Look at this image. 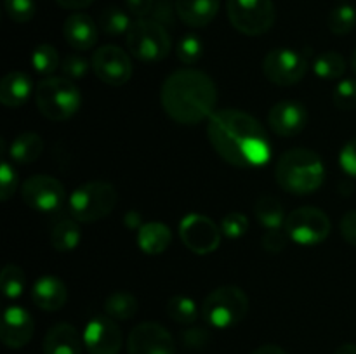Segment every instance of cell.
Wrapping results in <instances>:
<instances>
[{
  "instance_id": "1",
  "label": "cell",
  "mask_w": 356,
  "mask_h": 354,
  "mask_svg": "<svg viewBox=\"0 0 356 354\" xmlns=\"http://www.w3.org/2000/svg\"><path fill=\"white\" fill-rule=\"evenodd\" d=\"M207 137L222 160L238 169L263 167L271 158V144L257 118L225 108L209 118Z\"/></svg>"
},
{
  "instance_id": "2",
  "label": "cell",
  "mask_w": 356,
  "mask_h": 354,
  "mask_svg": "<svg viewBox=\"0 0 356 354\" xmlns=\"http://www.w3.org/2000/svg\"><path fill=\"white\" fill-rule=\"evenodd\" d=\"M162 108L181 125H197L216 113L218 87L207 73L183 68L167 76L160 90Z\"/></svg>"
},
{
  "instance_id": "3",
  "label": "cell",
  "mask_w": 356,
  "mask_h": 354,
  "mask_svg": "<svg viewBox=\"0 0 356 354\" xmlns=\"http://www.w3.org/2000/svg\"><path fill=\"white\" fill-rule=\"evenodd\" d=\"M277 183L292 194L315 193L325 180V165L318 153L308 148H294L278 158L275 169Z\"/></svg>"
},
{
  "instance_id": "4",
  "label": "cell",
  "mask_w": 356,
  "mask_h": 354,
  "mask_svg": "<svg viewBox=\"0 0 356 354\" xmlns=\"http://www.w3.org/2000/svg\"><path fill=\"white\" fill-rule=\"evenodd\" d=\"M38 111L52 121L72 118L82 106V94L75 82L66 76H47L35 87Z\"/></svg>"
},
{
  "instance_id": "5",
  "label": "cell",
  "mask_w": 356,
  "mask_h": 354,
  "mask_svg": "<svg viewBox=\"0 0 356 354\" xmlns=\"http://www.w3.org/2000/svg\"><path fill=\"white\" fill-rule=\"evenodd\" d=\"M249 312V297L245 292L235 285H225L205 297L202 304V316L212 328H233Z\"/></svg>"
},
{
  "instance_id": "6",
  "label": "cell",
  "mask_w": 356,
  "mask_h": 354,
  "mask_svg": "<svg viewBox=\"0 0 356 354\" xmlns=\"http://www.w3.org/2000/svg\"><path fill=\"white\" fill-rule=\"evenodd\" d=\"M118 193L106 180H90L70 194V214L79 222H96L104 219L117 207Z\"/></svg>"
},
{
  "instance_id": "7",
  "label": "cell",
  "mask_w": 356,
  "mask_h": 354,
  "mask_svg": "<svg viewBox=\"0 0 356 354\" xmlns=\"http://www.w3.org/2000/svg\"><path fill=\"white\" fill-rule=\"evenodd\" d=\"M127 49L136 59L146 62L162 61L170 52V37L162 23L155 19L132 21L131 30L125 35Z\"/></svg>"
},
{
  "instance_id": "8",
  "label": "cell",
  "mask_w": 356,
  "mask_h": 354,
  "mask_svg": "<svg viewBox=\"0 0 356 354\" xmlns=\"http://www.w3.org/2000/svg\"><path fill=\"white\" fill-rule=\"evenodd\" d=\"M226 10L233 26L249 37L264 35L277 19L273 0H228Z\"/></svg>"
},
{
  "instance_id": "9",
  "label": "cell",
  "mask_w": 356,
  "mask_h": 354,
  "mask_svg": "<svg viewBox=\"0 0 356 354\" xmlns=\"http://www.w3.org/2000/svg\"><path fill=\"white\" fill-rule=\"evenodd\" d=\"M285 233L294 243L313 246L325 242L330 235V219L316 207H301L292 210L285 219Z\"/></svg>"
},
{
  "instance_id": "10",
  "label": "cell",
  "mask_w": 356,
  "mask_h": 354,
  "mask_svg": "<svg viewBox=\"0 0 356 354\" xmlns=\"http://www.w3.org/2000/svg\"><path fill=\"white\" fill-rule=\"evenodd\" d=\"M308 71V59L292 49H273L263 59V73L271 83L291 87L301 82Z\"/></svg>"
},
{
  "instance_id": "11",
  "label": "cell",
  "mask_w": 356,
  "mask_h": 354,
  "mask_svg": "<svg viewBox=\"0 0 356 354\" xmlns=\"http://www.w3.org/2000/svg\"><path fill=\"white\" fill-rule=\"evenodd\" d=\"M179 236L188 250L198 255H207L218 250L222 231L207 215L190 214L179 222Z\"/></svg>"
},
{
  "instance_id": "12",
  "label": "cell",
  "mask_w": 356,
  "mask_h": 354,
  "mask_svg": "<svg viewBox=\"0 0 356 354\" xmlns=\"http://www.w3.org/2000/svg\"><path fill=\"white\" fill-rule=\"evenodd\" d=\"M21 196L30 208L38 212H56L66 200V191L56 177L37 174L28 177L21 186Z\"/></svg>"
},
{
  "instance_id": "13",
  "label": "cell",
  "mask_w": 356,
  "mask_h": 354,
  "mask_svg": "<svg viewBox=\"0 0 356 354\" xmlns=\"http://www.w3.org/2000/svg\"><path fill=\"white\" fill-rule=\"evenodd\" d=\"M90 66L97 78L111 87L125 85L132 76L131 56L118 45H103L97 49L90 59Z\"/></svg>"
},
{
  "instance_id": "14",
  "label": "cell",
  "mask_w": 356,
  "mask_h": 354,
  "mask_svg": "<svg viewBox=\"0 0 356 354\" xmlns=\"http://www.w3.org/2000/svg\"><path fill=\"white\" fill-rule=\"evenodd\" d=\"M129 354H176V342L169 330L155 321L139 323L127 337Z\"/></svg>"
},
{
  "instance_id": "15",
  "label": "cell",
  "mask_w": 356,
  "mask_h": 354,
  "mask_svg": "<svg viewBox=\"0 0 356 354\" xmlns=\"http://www.w3.org/2000/svg\"><path fill=\"white\" fill-rule=\"evenodd\" d=\"M83 346L89 354H120L124 333L110 316H94L83 330Z\"/></svg>"
},
{
  "instance_id": "16",
  "label": "cell",
  "mask_w": 356,
  "mask_h": 354,
  "mask_svg": "<svg viewBox=\"0 0 356 354\" xmlns=\"http://www.w3.org/2000/svg\"><path fill=\"white\" fill-rule=\"evenodd\" d=\"M35 323L30 312L21 305H10L2 316L0 339L9 349H21L31 340Z\"/></svg>"
},
{
  "instance_id": "17",
  "label": "cell",
  "mask_w": 356,
  "mask_h": 354,
  "mask_svg": "<svg viewBox=\"0 0 356 354\" xmlns=\"http://www.w3.org/2000/svg\"><path fill=\"white\" fill-rule=\"evenodd\" d=\"M268 124L275 134L282 137H294L305 130L308 124V111L296 101H280L268 113Z\"/></svg>"
},
{
  "instance_id": "18",
  "label": "cell",
  "mask_w": 356,
  "mask_h": 354,
  "mask_svg": "<svg viewBox=\"0 0 356 354\" xmlns=\"http://www.w3.org/2000/svg\"><path fill=\"white\" fill-rule=\"evenodd\" d=\"M63 35L75 51H89L97 42V24L89 14L73 12L66 17Z\"/></svg>"
},
{
  "instance_id": "19",
  "label": "cell",
  "mask_w": 356,
  "mask_h": 354,
  "mask_svg": "<svg viewBox=\"0 0 356 354\" xmlns=\"http://www.w3.org/2000/svg\"><path fill=\"white\" fill-rule=\"evenodd\" d=\"M83 337L70 323L51 326L44 337V354H82Z\"/></svg>"
},
{
  "instance_id": "20",
  "label": "cell",
  "mask_w": 356,
  "mask_h": 354,
  "mask_svg": "<svg viewBox=\"0 0 356 354\" xmlns=\"http://www.w3.org/2000/svg\"><path fill=\"white\" fill-rule=\"evenodd\" d=\"M31 301L42 311H59L68 301V288L59 278L42 276L31 288Z\"/></svg>"
},
{
  "instance_id": "21",
  "label": "cell",
  "mask_w": 356,
  "mask_h": 354,
  "mask_svg": "<svg viewBox=\"0 0 356 354\" xmlns=\"http://www.w3.org/2000/svg\"><path fill=\"white\" fill-rule=\"evenodd\" d=\"M221 0H176V14L183 23L204 28L218 16Z\"/></svg>"
},
{
  "instance_id": "22",
  "label": "cell",
  "mask_w": 356,
  "mask_h": 354,
  "mask_svg": "<svg viewBox=\"0 0 356 354\" xmlns=\"http://www.w3.org/2000/svg\"><path fill=\"white\" fill-rule=\"evenodd\" d=\"M31 78L23 71H10L0 82V103L7 108H19L30 99Z\"/></svg>"
},
{
  "instance_id": "23",
  "label": "cell",
  "mask_w": 356,
  "mask_h": 354,
  "mask_svg": "<svg viewBox=\"0 0 356 354\" xmlns=\"http://www.w3.org/2000/svg\"><path fill=\"white\" fill-rule=\"evenodd\" d=\"M172 242V233L162 222H146L138 231V246L148 255H159L165 252Z\"/></svg>"
},
{
  "instance_id": "24",
  "label": "cell",
  "mask_w": 356,
  "mask_h": 354,
  "mask_svg": "<svg viewBox=\"0 0 356 354\" xmlns=\"http://www.w3.org/2000/svg\"><path fill=\"white\" fill-rule=\"evenodd\" d=\"M44 151V141L37 132H23L9 146V156L19 165H30Z\"/></svg>"
},
{
  "instance_id": "25",
  "label": "cell",
  "mask_w": 356,
  "mask_h": 354,
  "mask_svg": "<svg viewBox=\"0 0 356 354\" xmlns=\"http://www.w3.org/2000/svg\"><path fill=\"white\" fill-rule=\"evenodd\" d=\"M80 228L76 219H59L51 231V243L59 252H72L80 243Z\"/></svg>"
},
{
  "instance_id": "26",
  "label": "cell",
  "mask_w": 356,
  "mask_h": 354,
  "mask_svg": "<svg viewBox=\"0 0 356 354\" xmlns=\"http://www.w3.org/2000/svg\"><path fill=\"white\" fill-rule=\"evenodd\" d=\"M254 214H256V219L259 221V224L268 229L280 228V226L285 224V219H287L282 201L278 198L270 196V194L261 196L256 201V205H254Z\"/></svg>"
},
{
  "instance_id": "27",
  "label": "cell",
  "mask_w": 356,
  "mask_h": 354,
  "mask_svg": "<svg viewBox=\"0 0 356 354\" xmlns=\"http://www.w3.org/2000/svg\"><path fill=\"white\" fill-rule=\"evenodd\" d=\"M139 311V302L129 292H115L104 302V314L115 321H127L132 319Z\"/></svg>"
},
{
  "instance_id": "28",
  "label": "cell",
  "mask_w": 356,
  "mask_h": 354,
  "mask_svg": "<svg viewBox=\"0 0 356 354\" xmlns=\"http://www.w3.org/2000/svg\"><path fill=\"white\" fill-rule=\"evenodd\" d=\"M313 71L318 78L337 80L346 71V61L339 52L327 51L320 54L313 62Z\"/></svg>"
},
{
  "instance_id": "29",
  "label": "cell",
  "mask_w": 356,
  "mask_h": 354,
  "mask_svg": "<svg viewBox=\"0 0 356 354\" xmlns=\"http://www.w3.org/2000/svg\"><path fill=\"white\" fill-rule=\"evenodd\" d=\"M165 312L172 321L179 325H193L198 318V307L195 301L184 295H174L167 301Z\"/></svg>"
},
{
  "instance_id": "30",
  "label": "cell",
  "mask_w": 356,
  "mask_h": 354,
  "mask_svg": "<svg viewBox=\"0 0 356 354\" xmlns=\"http://www.w3.org/2000/svg\"><path fill=\"white\" fill-rule=\"evenodd\" d=\"M131 26V16H129L125 10L118 9V7H108V9H104L99 16V28L106 35H111V37L127 35Z\"/></svg>"
},
{
  "instance_id": "31",
  "label": "cell",
  "mask_w": 356,
  "mask_h": 354,
  "mask_svg": "<svg viewBox=\"0 0 356 354\" xmlns=\"http://www.w3.org/2000/svg\"><path fill=\"white\" fill-rule=\"evenodd\" d=\"M0 287L7 298H17L26 287V274L16 264H7L0 273Z\"/></svg>"
},
{
  "instance_id": "32",
  "label": "cell",
  "mask_w": 356,
  "mask_h": 354,
  "mask_svg": "<svg viewBox=\"0 0 356 354\" xmlns=\"http://www.w3.org/2000/svg\"><path fill=\"white\" fill-rule=\"evenodd\" d=\"M327 24H329V30L334 35L351 33L356 26V9L353 6H348V3L337 6L336 9L330 10Z\"/></svg>"
},
{
  "instance_id": "33",
  "label": "cell",
  "mask_w": 356,
  "mask_h": 354,
  "mask_svg": "<svg viewBox=\"0 0 356 354\" xmlns=\"http://www.w3.org/2000/svg\"><path fill=\"white\" fill-rule=\"evenodd\" d=\"M31 65L40 75H52L59 68V54L52 45L42 44L31 54Z\"/></svg>"
},
{
  "instance_id": "34",
  "label": "cell",
  "mask_w": 356,
  "mask_h": 354,
  "mask_svg": "<svg viewBox=\"0 0 356 354\" xmlns=\"http://www.w3.org/2000/svg\"><path fill=\"white\" fill-rule=\"evenodd\" d=\"M177 59L183 65L191 66L198 62L204 56V42L200 40L198 35H184L179 42H177Z\"/></svg>"
},
{
  "instance_id": "35",
  "label": "cell",
  "mask_w": 356,
  "mask_h": 354,
  "mask_svg": "<svg viewBox=\"0 0 356 354\" xmlns=\"http://www.w3.org/2000/svg\"><path fill=\"white\" fill-rule=\"evenodd\" d=\"M332 103L337 110L350 111L356 108V78H344L332 92Z\"/></svg>"
},
{
  "instance_id": "36",
  "label": "cell",
  "mask_w": 356,
  "mask_h": 354,
  "mask_svg": "<svg viewBox=\"0 0 356 354\" xmlns=\"http://www.w3.org/2000/svg\"><path fill=\"white\" fill-rule=\"evenodd\" d=\"M221 231L228 238H242L249 231V219H247L245 214H240V212L226 214L221 221Z\"/></svg>"
},
{
  "instance_id": "37",
  "label": "cell",
  "mask_w": 356,
  "mask_h": 354,
  "mask_svg": "<svg viewBox=\"0 0 356 354\" xmlns=\"http://www.w3.org/2000/svg\"><path fill=\"white\" fill-rule=\"evenodd\" d=\"M6 12L14 23H28L35 16V0H3Z\"/></svg>"
},
{
  "instance_id": "38",
  "label": "cell",
  "mask_w": 356,
  "mask_h": 354,
  "mask_svg": "<svg viewBox=\"0 0 356 354\" xmlns=\"http://www.w3.org/2000/svg\"><path fill=\"white\" fill-rule=\"evenodd\" d=\"M89 68H92V66H90L89 61L80 54L66 56V58L63 59V65H61L63 75L70 80H79L82 78V76H86L87 71H89Z\"/></svg>"
},
{
  "instance_id": "39",
  "label": "cell",
  "mask_w": 356,
  "mask_h": 354,
  "mask_svg": "<svg viewBox=\"0 0 356 354\" xmlns=\"http://www.w3.org/2000/svg\"><path fill=\"white\" fill-rule=\"evenodd\" d=\"M17 189V174L10 167L7 160H2L0 165V200L7 201L10 196H14Z\"/></svg>"
},
{
  "instance_id": "40",
  "label": "cell",
  "mask_w": 356,
  "mask_h": 354,
  "mask_svg": "<svg viewBox=\"0 0 356 354\" xmlns=\"http://www.w3.org/2000/svg\"><path fill=\"white\" fill-rule=\"evenodd\" d=\"M181 340L190 349H205L211 344V333L205 328L195 326V328H188L181 333Z\"/></svg>"
},
{
  "instance_id": "41",
  "label": "cell",
  "mask_w": 356,
  "mask_h": 354,
  "mask_svg": "<svg viewBox=\"0 0 356 354\" xmlns=\"http://www.w3.org/2000/svg\"><path fill=\"white\" fill-rule=\"evenodd\" d=\"M289 239L291 238H289L287 233L280 231V228L268 229V233H264L263 239H261V245H263V248L266 250V252L278 253V252H284Z\"/></svg>"
},
{
  "instance_id": "42",
  "label": "cell",
  "mask_w": 356,
  "mask_h": 354,
  "mask_svg": "<svg viewBox=\"0 0 356 354\" xmlns=\"http://www.w3.org/2000/svg\"><path fill=\"white\" fill-rule=\"evenodd\" d=\"M339 165L346 176L356 179V137L348 141L339 153Z\"/></svg>"
},
{
  "instance_id": "43",
  "label": "cell",
  "mask_w": 356,
  "mask_h": 354,
  "mask_svg": "<svg viewBox=\"0 0 356 354\" xmlns=\"http://www.w3.org/2000/svg\"><path fill=\"white\" fill-rule=\"evenodd\" d=\"M341 235L350 245L356 246V210L348 212L341 219Z\"/></svg>"
},
{
  "instance_id": "44",
  "label": "cell",
  "mask_w": 356,
  "mask_h": 354,
  "mask_svg": "<svg viewBox=\"0 0 356 354\" xmlns=\"http://www.w3.org/2000/svg\"><path fill=\"white\" fill-rule=\"evenodd\" d=\"M125 6H127V10L136 19H141V17H146L152 12L155 0H125Z\"/></svg>"
},
{
  "instance_id": "45",
  "label": "cell",
  "mask_w": 356,
  "mask_h": 354,
  "mask_svg": "<svg viewBox=\"0 0 356 354\" xmlns=\"http://www.w3.org/2000/svg\"><path fill=\"white\" fill-rule=\"evenodd\" d=\"M61 7L70 10H80V9H86L89 7L94 0H56Z\"/></svg>"
},
{
  "instance_id": "46",
  "label": "cell",
  "mask_w": 356,
  "mask_h": 354,
  "mask_svg": "<svg viewBox=\"0 0 356 354\" xmlns=\"http://www.w3.org/2000/svg\"><path fill=\"white\" fill-rule=\"evenodd\" d=\"M252 354H289V353L285 349H282V347L275 346V344H264V346L257 347Z\"/></svg>"
},
{
  "instance_id": "47",
  "label": "cell",
  "mask_w": 356,
  "mask_h": 354,
  "mask_svg": "<svg viewBox=\"0 0 356 354\" xmlns=\"http://www.w3.org/2000/svg\"><path fill=\"white\" fill-rule=\"evenodd\" d=\"M125 224H127L129 228H141V215L136 214V212H129L127 219H125Z\"/></svg>"
},
{
  "instance_id": "48",
  "label": "cell",
  "mask_w": 356,
  "mask_h": 354,
  "mask_svg": "<svg viewBox=\"0 0 356 354\" xmlns=\"http://www.w3.org/2000/svg\"><path fill=\"white\" fill-rule=\"evenodd\" d=\"M334 354H356V344H343L337 347Z\"/></svg>"
},
{
  "instance_id": "49",
  "label": "cell",
  "mask_w": 356,
  "mask_h": 354,
  "mask_svg": "<svg viewBox=\"0 0 356 354\" xmlns=\"http://www.w3.org/2000/svg\"><path fill=\"white\" fill-rule=\"evenodd\" d=\"M351 69H353L355 75H356V49H355L353 56H351Z\"/></svg>"
}]
</instances>
